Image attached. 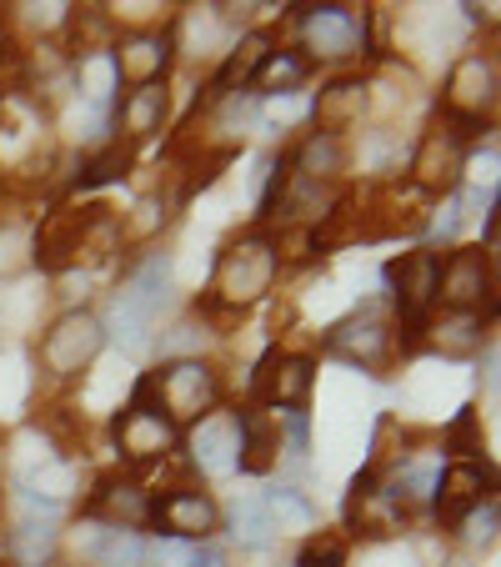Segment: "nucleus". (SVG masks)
<instances>
[{"label": "nucleus", "instance_id": "1", "mask_svg": "<svg viewBox=\"0 0 501 567\" xmlns=\"http://www.w3.org/2000/svg\"><path fill=\"white\" fill-rule=\"evenodd\" d=\"M296 25V51L311 65H352L376 55V11L362 6H286Z\"/></svg>", "mask_w": 501, "mask_h": 567}, {"label": "nucleus", "instance_id": "2", "mask_svg": "<svg viewBox=\"0 0 501 567\" xmlns=\"http://www.w3.org/2000/svg\"><path fill=\"white\" fill-rule=\"evenodd\" d=\"M281 267H276V251H271V231H261V226H251V231L231 236L221 247V257H216V271H211V287H206V297L216 301V307L226 311V317L241 321L246 311L257 307V301L271 297V287H276Z\"/></svg>", "mask_w": 501, "mask_h": 567}, {"label": "nucleus", "instance_id": "3", "mask_svg": "<svg viewBox=\"0 0 501 567\" xmlns=\"http://www.w3.org/2000/svg\"><path fill=\"white\" fill-rule=\"evenodd\" d=\"M146 382H150L156 408L166 412V422H171L176 432L196 427V422H206L211 412L226 408V382H221V372H216V362H206V357L156 362L146 372Z\"/></svg>", "mask_w": 501, "mask_h": 567}, {"label": "nucleus", "instance_id": "4", "mask_svg": "<svg viewBox=\"0 0 501 567\" xmlns=\"http://www.w3.org/2000/svg\"><path fill=\"white\" fill-rule=\"evenodd\" d=\"M106 347V332H101V317L86 307L61 311V317L45 327V337L35 342V362H41V377L55 386L75 382Z\"/></svg>", "mask_w": 501, "mask_h": 567}, {"label": "nucleus", "instance_id": "5", "mask_svg": "<svg viewBox=\"0 0 501 567\" xmlns=\"http://www.w3.org/2000/svg\"><path fill=\"white\" fill-rule=\"evenodd\" d=\"M311 386H316V357L276 342L257 357V367L246 377V402H251V408H267V412L306 408Z\"/></svg>", "mask_w": 501, "mask_h": 567}, {"label": "nucleus", "instance_id": "6", "mask_svg": "<svg viewBox=\"0 0 501 567\" xmlns=\"http://www.w3.org/2000/svg\"><path fill=\"white\" fill-rule=\"evenodd\" d=\"M326 347L331 357H342V362L362 367L372 377H386L396 362H401V347H396V321L386 317L382 307H362L352 317H342L336 327L326 332Z\"/></svg>", "mask_w": 501, "mask_h": 567}, {"label": "nucleus", "instance_id": "7", "mask_svg": "<svg viewBox=\"0 0 501 567\" xmlns=\"http://www.w3.org/2000/svg\"><path fill=\"white\" fill-rule=\"evenodd\" d=\"M497 257L481 247H447L437 277V311H477L497 317Z\"/></svg>", "mask_w": 501, "mask_h": 567}, {"label": "nucleus", "instance_id": "8", "mask_svg": "<svg viewBox=\"0 0 501 567\" xmlns=\"http://www.w3.org/2000/svg\"><path fill=\"white\" fill-rule=\"evenodd\" d=\"M441 257L447 251L437 247H411L401 257H392L382 267V281H386V297H392V317L396 321H427L437 311V277H441Z\"/></svg>", "mask_w": 501, "mask_h": 567}, {"label": "nucleus", "instance_id": "9", "mask_svg": "<svg viewBox=\"0 0 501 567\" xmlns=\"http://www.w3.org/2000/svg\"><path fill=\"white\" fill-rule=\"evenodd\" d=\"M150 527L160 537H186V543H211L221 533V503L196 482H176L150 497Z\"/></svg>", "mask_w": 501, "mask_h": 567}, {"label": "nucleus", "instance_id": "10", "mask_svg": "<svg viewBox=\"0 0 501 567\" xmlns=\"http://www.w3.org/2000/svg\"><path fill=\"white\" fill-rule=\"evenodd\" d=\"M497 101H501V71H497V51H461L457 65L447 75V91H441L437 106L461 111V116L477 121H497Z\"/></svg>", "mask_w": 501, "mask_h": 567}, {"label": "nucleus", "instance_id": "11", "mask_svg": "<svg viewBox=\"0 0 501 567\" xmlns=\"http://www.w3.org/2000/svg\"><path fill=\"white\" fill-rule=\"evenodd\" d=\"M181 457L186 472L196 477H236L241 472V427H236V408L231 412H211L206 422L181 432Z\"/></svg>", "mask_w": 501, "mask_h": 567}, {"label": "nucleus", "instance_id": "12", "mask_svg": "<svg viewBox=\"0 0 501 567\" xmlns=\"http://www.w3.org/2000/svg\"><path fill=\"white\" fill-rule=\"evenodd\" d=\"M86 221H91V202L86 206L55 202L31 231V267H41L45 277H65V271H75Z\"/></svg>", "mask_w": 501, "mask_h": 567}, {"label": "nucleus", "instance_id": "13", "mask_svg": "<svg viewBox=\"0 0 501 567\" xmlns=\"http://www.w3.org/2000/svg\"><path fill=\"white\" fill-rule=\"evenodd\" d=\"M491 497H497V467H491V457H451L447 467H441L431 517H437V527L451 533L471 507L491 503Z\"/></svg>", "mask_w": 501, "mask_h": 567}, {"label": "nucleus", "instance_id": "14", "mask_svg": "<svg viewBox=\"0 0 501 567\" xmlns=\"http://www.w3.org/2000/svg\"><path fill=\"white\" fill-rule=\"evenodd\" d=\"M181 55V41H176V21L166 31L146 25V31H126L121 41H111V61H116L121 86H150V81H166V71Z\"/></svg>", "mask_w": 501, "mask_h": 567}, {"label": "nucleus", "instance_id": "15", "mask_svg": "<svg viewBox=\"0 0 501 567\" xmlns=\"http://www.w3.org/2000/svg\"><path fill=\"white\" fill-rule=\"evenodd\" d=\"M461 172H467V146H457L441 126H427L416 136L411 161H406V182L421 196H431V202L451 196L461 186Z\"/></svg>", "mask_w": 501, "mask_h": 567}, {"label": "nucleus", "instance_id": "16", "mask_svg": "<svg viewBox=\"0 0 501 567\" xmlns=\"http://www.w3.org/2000/svg\"><path fill=\"white\" fill-rule=\"evenodd\" d=\"M366 111H372V81H366L362 71L331 75L326 86H321L316 96L306 101L311 131H321V136H342V141L352 136L356 126H362Z\"/></svg>", "mask_w": 501, "mask_h": 567}, {"label": "nucleus", "instance_id": "17", "mask_svg": "<svg viewBox=\"0 0 501 567\" xmlns=\"http://www.w3.org/2000/svg\"><path fill=\"white\" fill-rule=\"evenodd\" d=\"M81 517L106 523V527H136V533H146L150 527V493L131 477V472H101V477L91 482V493L81 497Z\"/></svg>", "mask_w": 501, "mask_h": 567}, {"label": "nucleus", "instance_id": "18", "mask_svg": "<svg viewBox=\"0 0 501 567\" xmlns=\"http://www.w3.org/2000/svg\"><path fill=\"white\" fill-rule=\"evenodd\" d=\"M276 45L281 41H276V31H271V25H251V31H241L231 41V51H221V65H216L211 81H206V101L241 96V91L251 86V75L261 71V61H267Z\"/></svg>", "mask_w": 501, "mask_h": 567}, {"label": "nucleus", "instance_id": "19", "mask_svg": "<svg viewBox=\"0 0 501 567\" xmlns=\"http://www.w3.org/2000/svg\"><path fill=\"white\" fill-rule=\"evenodd\" d=\"M71 543L86 567H146V533H136V527H106L81 517Z\"/></svg>", "mask_w": 501, "mask_h": 567}, {"label": "nucleus", "instance_id": "20", "mask_svg": "<svg viewBox=\"0 0 501 567\" xmlns=\"http://www.w3.org/2000/svg\"><path fill=\"white\" fill-rule=\"evenodd\" d=\"M481 347H491V317H477V311H431L421 327V352L477 357Z\"/></svg>", "mask_w": 501, "mask_h": 567}, {"label": "nucleus", "instance_id": "21", "mask_svg": "<svg viewBox=\"0 0 501 567\" xmlns=\"http://www.w3.org/2000/svg\"><path fill=\"white\" fill-rule=\"evenodd\" d=\"M171 121V86L166 81H150V86H131L116 106V136L140 146V141L160 136Z\"/></svg>", "mask_w": 501, "mask_h": 567}, {"label": "nucleus", "instance_id": "22", "mask_svg": "<svg viewBox=\"0 0 501 567\" xmlns=\"http://www.w3.org/2000/svg\"><path fill=\"white\" fill-rule=\"evenodd\" d=\"M236 427H241V477H271L281 467V432H276V412L236 408Z\"/></svg>", "mask_w": 501, "mask_h": 567}, {"label": "nucleus", "instance_id": "23", "mask_svg": "<svg viewBox=\"0 0 501 567\" xmlns=\"http://www.w3.org/2000/svg\"><path fill=\"white\" fill-rule=\"evenodd\" d=\"M286 166L291 176L301 182H316V186H336L346 172H352V146L342 136H321V131H306L296 146L286 151Z\"/></svg>", "mask_w": 501, "mask_h": 567}, {"label": "nucleus", "instance_id": "24", "mask_svg": "<svg viewBox=\"0 0 501 567\" xmlns=\"http://www.w3.org/2000/svg\"><path fill=\"white\" fill-rule=\"evenodd\" d=\"M131 172H136V146L121 141V136H111L106 146H96V151L81 156V166L71 172V192L75 196H96V192H106V186L126 182Z\"/></svg>", "mask_w": 501, "mask_h": 567}, {"label": "nucleus", "instance_id": "25", "mask_svg": "<svg viewBox=\"0 0 501 567\" xmlns=\"http://www.w3.org/2000/svg\"><path fill=\"white\" fill-rule=\"evenodd\" d=\"M6 553H11V567H51L61 553V517L25 513L6 537Z\"/></svg>", "mask_w": 501, "mask_h": 567}, {"label": "nucleus", "instance_id": "26", "mask_svg": "<svg viewBox=\"0 0 501 567\" xmlns=\"http://www.w3.org/2000/svg\"><path fill=\"white\" fill-rule=\"evenodd\" d=\"M221 527H226V537H231V547H241V553H267V547L281 537L276 527H271L261 493L236 497L231 507H221Z\"/></svg>", "mask_w": 501, "mask_h": 567}, {"label": "nucleus", "instance_id": "27", "mask_svg": "<svg viewBox=\"0 0 501 567\" xmlns=\"http://www.w3.org/2000/svg\"><path fill=\"white\" fill-rule=\"evenodd\" d=\"M311 71H316V65L306 61V55L296 51V45H276V51L267 55V61H261V71L251 75V96L257 101H267V96H291V91H301L311 81Z\"/></svg>", "mask_w": 501, "mask_h": 567}, {"label": "nucleus", "instance_id": "28", "mask_svg": "<svg viewBox=\"0 0 501 567\" xmlns=\"http://www.w3.org/2000/svg\"><path fill=\"white\" fill-rule=\"evenodd\" d=\"M261 503H267V517H271V527L276 533H316V523H321V513H316V503H311L306 493H301L296 482H276V487H267L261 493Z\"/></svg>", "mask_w": 501, "mask_h": 567}, {"label": "nucleus", "instance_id": "29", "mask_svg": "<svg viewBox=\"0 0 501 567\" xmlns=\"http://www.w3.org/2000/svg\"><path fill=\"white\" fill-rule=\"evenodd\" d=\"M346 563H352V537H346L342 527H321V533L301 537L291 567H346Z\"/></svg>", "mask_w": 501, "mask_h": 567}, {"label": "nucleus", "instance_id": "30", "mask_svg": "<svg viewBox=\"0 0 501 567\" xmlns=\"http://www.w3.org/2000/svg\"><path fill=\"white\" fill-rule=\"evenodd\" d=\"M497 527H501V503L491 497V503H481V507H471L467 517H461L451 533H457V543L467 547V553H481V547H491L497 543Z\"/></svg>", "mask_w": 501, "mask_h": 567}, {"label": "nucleus", "instance_id": "31", "mask_svg": "<svg viewBox=\"0 0 501 567\" xmlns=\"http://www.w3.org/2000/svg\"><path fill=\"white\" fill-rule=\"evenodd\" d=\"M211 543H186V537H146V567H201Z\"/></svg>", "mask_w": 501, "mask_h": 567}, {"label": "nucleus", "instance_id": "32", "mask_svg": "<svg viewBox=\"0 0 501 567\" xmlns=\"http://www.w3.org/2000/svg\"><path fill=\"white\" fill-rule=\"evenodd\" d=\"M441 452L451 457H487L481 452V417L477 408H461L457 417H451V427H441Z\"/></svg>", "mask_w": 501, "mask_h": 567}, {"label": "nucleus", "instance_id": "33", "mask_svg": "<svg viewBox=\"0 0 501 567\" xmlns=\"http://www.w3.org/2000/svg\"><path fill=\"white\" fill-rule=\"evenodd\" d=\"M31 267V231L21 221H0V277H15V271Z\"/></svg>", "mask_w": 501, "mask_h": 567}, {"label": "nucleus", "instance_id": "34", "mask_svg": "<svg viewBox=\"0 0 501 567\" xmlns=\"http://www.w3.org/2000/svg\"><path fill=\"white\" fill-rule=\"evenodd\" d=\"M15 51V35H11V11H0V61Z\"/></svg>", "mask_w": 501, "mask_h": 567}, {"label": "nucleus", "instance_id": "35", "mask_svg": "<svg viewBox=\"0 0 501 567\" xmlns=\"http://www.w3.org/2000/svg\"><path fill=\"white\" fill-rule=\"evenodd\" d=\"M201 567H231V563H226V553H216V547H211V553H206V563Z\"/></svg>", "mask_w": 501, "mask_h": 567}, {"label": "nucleus", "instance_id": "36", "mask_svg": "<svg viewBox=\"0 0 501 567\" xmlns=\"http://www.w3.org/2000/svg\"><path fill=\"white\" fill-rule=\"evenodd\" d=\"M441 567H471V563H467V557H451V563H441Z\"/></svg>", "mask_w": 501, "mask_h": 567}, {"label": "nucleus", "instance_id": "37", "mask_svg": "<svg viewBox=\"0 0 501 567\" xmlns=\"http://www.w3.org/2000/svg\"><path fill=\"white\" fill-rule=\"evenodd\" d=\"M0 567H11V563H0Z\"/></svg>", "mask_w": 501, "mask_h": 567}]
</instances>
